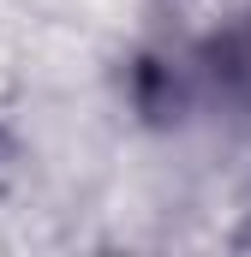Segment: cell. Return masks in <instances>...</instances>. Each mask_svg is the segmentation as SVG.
Here are the masks:
<instances>
[{
  "label": "cell",
  "mask_w": 251,
  "mask_h": 257,
  "mask_svg": "<svg viewBox=\"0 0 251 257\" xmlns=\"http://www.w3.org/2000/svg\"><path fill=\"white\" fill-rule=\"evenodd\" d=\"M168 108H203L215 120L251 126V12L186 48L168 72Z\"/></svg>",
  "instance_id": "cell-1"
}]
</instances>
